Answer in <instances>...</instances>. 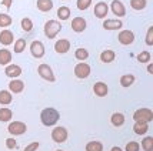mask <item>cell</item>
Returning a JSON list of instances; mask_svg holds the SVG:
<instances>
[{
    "label": "cell",
    "instance_id": "obj_1",
    "mask_svg": "<svg viewBox=\"0 0 153 151\" xmlns=\"http://www.w3.org/2000/svg\"><path fill=\"white\" fill-rule=\"evenodd\" d=\"M59 113L56 108H52V107H47L45 108L42 114H40V120H42V123L43 125H46V127H50V125H54L57 121H59Z\"/></svg>",
    "mask_w": 153,
    "mask_h": 151
},
{
    "label": "cell",
    "instance_id": "obj_2",
    "mask_svg": "<svg viewBox=\"0 0 153 151\" xmlns=\"http://www.w3.org/2000/svg\"><path fill=\"white\" fill-rule=\"evenodd\" d=\"M62 30V24H60L57 20H49L46 21V24H45V34H46V37L49 39H54L59 32Z\"/></svg>",
    "mask_w": 153,
    "mask_h": 151
},
{
    "label": "cell",
    "instance_id": "obj_3",
    "mask_svg": "<svg viewBox=\"0 0 153 151\" xmlns=\"http://www.w3.org/2000/svg\"><path fill=\"white\" fill-rule=\"evenodd\" d=\"M134 121H140V123H150L153 120V113L150 108H139L136 110L133 114Z\"/></svg>",
    "mask_w": 153,
    "mask_h": 151
},
{
    "label": "cell",
    "instance_id": "obj_4",
    "mask_svg": "<svg viewBox=\"0 0 153 151\" xmlns=\"http://www.w3.org/2000/svg\"><path fill=\"white\" fill-rule=\"evenodd\" d=\"M27 130V127L25 123H22V121H13V123H10L9 127H7V131L10 133L12 136H22V134H25Z\"/></svg>",
    "mask_w": 153,
    "mask_h": 151
},
{
    "label": "cell",
    "instance_id": "obj_5",
    "mask_svg": "<svg viewBox=\"0 0 153 151\" xmlns=\"http://www.w3.org/2000/svg\"><path fill=\"white\" fill-rule=\"evenodd\" d=\"M74 74L77 79H87L90 76V66L86 63H79L74 67Z\"/></svg>",
    "mask_w": 153,
    "mask_h": 151
},
{
    "label": "cell",
    "instance_id": "obj_6",
    "mask_svg": "<svg viewBox=\"0 0 153 151\" xmlns=\"http://www.w3.org/2000/svg\"><path fill=\"white\" fill-rule=\"evenodd\" d=\"M52 138L54 143H65L67 140V130L65 127H56L52 133Z\"/></svg>",
    "mask_w": 153,
    "mask_h": 151
},
{
    "label": "cell",
    "instance_id": "obj_7",
    "mask_svg": "<svg viewBox=\"0 0 153 151\" xmlns=\"http://www.w3.org/2000/svg\"><path fill=\"white\" fill-rule=\"evenodd\" d=\"M37 71H39V76L42 79L47 80V81H54V76H53V70L50 69V66H47V64H40L39 69H37Z\"/></svg>",
    "mask_w": 153,
    "mask_h": 151
},
{
    "label": "cell",
    "instance_id": "obj_8",
    "mask_svg": "<svg viewBox=\"0 0 153 151\" xmlns=\"http://www.w3.org/2000/svg\"><path fill=\"white\" fill-rule=\"evenodd\" d=\"M30 53L33 54V57H36V59L43 57L45 56V46H43V43L39 41V40H34L33 43L30 44Z\"/></svg>",
    "mask_w": 153,
    "mask_h": 151
},
{
    "label": "cell",
    "instance_id": "obj_9",
    "mask_svg": "<svg viewBox=\"0 0 153 151\" xmlns=\"http://www.w3.org/2000/svg\"><path fill=\"white\" fill-rule=\"evenodd\" d=\"M119 41L123 46H129L134 41V34L130 30H122L119 33Z\"/></svg>",
    "mask_w": 153,
    "mask_h": 151
},
{
    "label": "cell",
    "instance_id": "obj_10",
    "mask_svg": "<svg viewBox=\"0 0 153 151\" xmlns=\"http://www.w3.org/2000/svg\"><path fill=\"white\" fill-rule=\"evenodd\" d=\"M110 9H112V12H113L116 16H119V17H123V16L126 14L125 4H123L120 0H113V1H112V4H110Z\"/></svg>",
    "mask_w": 153,
    "mask_h": 151
},
{
    "label": "cell",
    "instance_id": "obj_11",
    "mask_svg": "<svg viewBox=\"0 0 153 151\" xmlns=\"http://www.w3.org/2000/svg\"><path fill=\"white\" fill-rule=\"evenodd\" d=\"M69 49H70V41L66 39H60L54 43V50H56V53L65 54V53L69 52Z\"/></svg>",
    "mask_w": 153,
    "mask_h": 151
},
{
    "label": "cell",
    "instance_id": "obj_12",
    "mask_svg": "<svg viewBox=\"0 0 153 151\" xmlns=\"http://www.w3.org/2000/svg\"><path fill=\"white\" fill-rule=\"evenodd\" d=\"M93 91L96 96H99V97H105L107 93H109V87H107L106 83H103V81H97V83H94L93 85Z\"/></svg>",
    "mask_w": 153,
    "mask_h": 151
},
{
    "label": "cell",
    "instance_id": "obj_13",
    "mask_svg": "<svg viewBox=\"0 0 153 151\" xmlns=\"http://www.w3.org/2000/svg\"><path fill=\"white\" fill-rule=\"evenodd\" d=\"M107 12H109V7H107V4L106 3H103V1H99V3L94 6V16L99 17V19L106 17Z\"/></svg>",
    "mask_w": 153,
    "mask_h": 151
},
{
    "label": "cell",
    "instance_id": "obj_14",
    "mask_svg": "<svg viewBox=\"0 0 153 151\" xmlns=\"http://www.w3.org/2000/svg\"><path fill=\"white\" fill-rule=\"evenodd\" d=\"M72 29H73L76 33H82L85 29H86V20L83 17H76L72 21Z\"/></svg>",
    "mask_w": 153,
    "mask_h": 151
},
{
    "label": "cell",
    "instance_id": "obj_15",
    "mask_svg": "<svg viewBox=\"0 0 153 151\" xmlns=\"http://www.w3.org/2000/svg\"><path fill=\"white\" fill-rule=\"evenodd\" d=\"M20 74H22V69L16 64H9L6 67V76L10 79H17Z\"/></svg>",
    "mask_w": 153,
    "mask_h": 151
},
{
    "label": "cell",
    "instance_id": "obj_16",
    "mask_svg": "<svg viewBox=\"0 0 153 151\" xmlns=\"http://www.w3.org/2000/svg\"><path fill=\"white\" fill-rule=\"evenodd\" d=\"M9 88H10V91L12 93H16V94H19L25 90V83L22 81V80H12L10 83H9Z\"/></svg>",
    "mask_w": 153,
    "mask_h": 151
},
{
    "label": "cell",
    "instance_id": "obj_17",
    "mask_svg": "<svg viewBox=\"0 0 153 151\" xmlns=\"http://www.w3.org/2000/svg\"><path fill=\"white\" fill-rule=\"evenodd\" d=\"M0 43L4 44V46H9L13 43V33L10 30H1L0 32Z\"/></svg>",
    "mask_w": 153,
    "mask_h": 151
},
{
    "label": "cell",
    "instance_id": "obj_18",
    "mask_svg": "<svg viewBox=\"0 0 153 151\" xmlns=\"http://www.w3.org/2000/svg\"><path fill=\"white\" fill-rule=\"evenodd\" d=\"M103 27L106 30H117L122 27V20H105Z\"/></svg>",
    "mask_w": 153,
    "mask_h": 151
},
{
    "label": "cell",
    "instance_id": "obj_19",
    "mask_svg": "<svg viewBox=\"0 0 153 151\" xmlns=\"http://www.w3.org/2000/svg\"><path fill=\"white\" fill-rule=\"evenodd\" d=\"M147 130H149V125L147 123H140V121H136L133 125V131L136 134H139V136H143V134H146Z\"/></svg>",
    "mask_w": 153,
    "mask_h": 151
},
{
    "label": "cell",
    "instance_id": "obj_20",
    "mask_svg": "<svg viewBox=\"0 0 153 151\" xmlns=\"http://www.w3.org/2000/svg\"><path fill=\"white\" fill-rule=\"evenodd\" d=\"M37 7L40 12H50L53 7V1L52 0H37Z\"/></svg>",
    "mask_w": 153,
    "mask_h": 151
},
{
    "label": "cell",
    "instance_id": "obj_21",
    "mask_svg": "<svg viewBox=\"0 0 153 151\" xmlns=\"http://www.w3.org/2000/svg\"><path fill=\"white\" fill-rule=\"evenodd\" d=\"M110 121H112V124L114 127H122L125 124V116L122 113H114L113 116L110 117Z\"/></svg>",
    "mask_w": 153,
    "mask_h": 151
},
{
    "label": "cell",
    "instance_id": "obj_22",
    "mask_svg": "<svg viewBox=\"0 0 153 151\" xmlns=\"http://www.w3.org/2000/svg\"><path fill=\"white\" fill-rule=\"evenodd\" d=\"M116 57V54H114L113 50H105V52H102L100 54V60L103 61V63H112Z\"/></svg>",
    "mask_w": 153,
    "mask_h": 151
},
{
    "label": "cell",
    "instance_id": "obj_23",
    "mask_svg": "<svg viewBox=\"0 0 153 151\" xmlns=\"http://www.w3.org/2000/svg\"><path fill=\"white\" fill-rule=\"evenodd\" d=\"M12 61V53L6 50V49H1L0 50V64H9Z\"/></svg>",
    "mask_w": 153,
    "mask_h": 151
},
{
    "label": "cell",
    "instance_id": "obj_24",
    "mask_svg": "<svg viewBox=\"0 0 153 151\" xmlns=\"http://www.w3.org/2000/svg\"><path fill=\"white\" fill-rule=\"evenodd\" d=\"M12 116H13L12 110H9V108H0V121L7 123V121L12 120Z\"/></svg>",
    "mask_w": 153,
    "mask_h": 151
},
{
    "label": "cell",
    "instance_id": "obj_25",
    "mask_svg": "<svg viewBox=\"0 0 153 151\" xmlns=\"http://www.w3.org/2000/svg\"><path fill=\"white\" fill-rule=\"evenodd\" d=\"M86 151H103V144L100 141H90L86 144Z\"/></svg>",
    "mask_w": 153,
    "mask_h": 151
},
{
    "label": "cell",
    "instance_id": "obj_26",
    "mask_svg": "<svg viewBox=\"0 0 153 151\" xmlns=\"http://www.w3.org/2000/svg\"><path fill=\"white\" fill-rule=\"evenodd\" d=\"M57 17L60 20H67L70 17V10H69V7L66 6H62L59 7V10H57Z\"/></svg>",
    "mask_w": 153,
    "mask_h": 151
},
{
    "label": "cell",
    "instance_id": "obj_27",
    "mask_svg": "<svg viewBox=\"0 0 153 151\" xmlns=\"http://www.w3.org/2000/svg\"><path fill=\"white\" fill-rule=\"evenodd\" d=\"M12 103V94L6 90H1L0 91V104H10Z\"/></svg>",
    "mask_w": 153,
    "mask_h": 151
},
{
    "label": "cell",
    "instance_id": "obj_28",
    "mask_svg": "<svg viewBox=\"0 0 153 151\" xmlns=\"http://www.w3.org/2000/svg\"><path fill=\"white\" fill-rule=\"evenodd\" d=\"M134 81V76L132 74H125V76H122V79H120V84L123 85V87H130V85L133 84Z\"/></svg>",
    "mask_w": 153,
    "mask_h": 151
},
{
    "label": "cell",
    "instance_id": "obj_29",
    "mask_svg": "<svg viewBox=\"0 0 153 151\" xmlns=\"http://www.w3.org/2000/svg\"><path fill=\"white\" fill-rule=\"evenodd\" d=\"M146 0H130V6H132L133 10H143L146 7Z\"/></svg>",
    "mask_w": 153,
    "mask_h": 151
},
{
    "label": "cell",
    "instance_id": "obj_30",
    "mask_svg": "<svg viewBox=\"0 0 153 151\" xmlns=\"http://www.w3.org/2000/svg\"><path fill=\"white\" fill-rule=\"evenodd\" d=\"M12 24V17L9 14H4V13H0V27H9Z\"/></svg>",
    "mask_w": 153,
    "mask_h": 151
},
{
    "label": "cell",
    "instance_id": "obj_31",
    "mask_svg": "<svg viewBox=\"0 0 153 151\" xmlns=\"http://www.w3.org/2000/svg\"><path fill=\"white\" fill-rule=\"evenodd\" d=\"M142 148L145 151H153V137H146L142 141Z\"/></svg>",
    "mask_w": 153,
    "mask_h": 151
},
{
    "label": "cell",
    "instance_id": "obj_32",
    "mask_svg": "<svg viewBox=\"0 0 153 151\" xmlns=\"http://www.w3.org/2000/svg\"><path fill=\"white\" fill-rule=\"evenodd\" d=\"M74 57L77 60H82V61H85V60L89 57V52H87L86 49H77L76 53H74Z\"/></svg>",
    "mask_w": 153,
    "mask_h": 151
},
{
    "label": "cell",
    "instance_id": "obj_33",
    "mask_svg": "<svg viewBox=\"0 0 153 151\" xmlns=\"http://www.w3.org/2000/svg\"><path fill=\"white\" fill-rule=\"evenodd\" d=\"M25 47H26V40L25 39L16 40V43H14V53H22L25 50Z\"/></svg>",
    "mask_w": 153,
    "mask_h": 151
},
{
    "label": "cell",
    "instance_id": "obj_34",
    "mask_svg": "<svg viewBox=\"0 0 153 151\" xmlns=\"http://www.w3.org/2000/svg\"><path fill=\"white\" fill-rule=\"evenodd\" d=\"M22 29H23L25 32H32V29H33V21L30 19H27V17H25V19L22 20Z\"/></svg>",
    "mask_w": 153,
    "mask_h": 151
},
{
    "label": "cell",
    "instance_id": "obj_35",
    "mask_svg": "<svg viewBox=\"0 0 153 151\" xmlns=\"http://www.w3.org/2000/svg\"><path fill=\"white\" fill-rule=\"evenodd\" d=\"M137 60L140 63H149L150 61V53L149 52H142L137 54Z\"/></svg>",
    "mask_w": 153,
    "mask_h": 151
},
{
    "label": "cell",
    "instance_id": "obj_36",
    "mask_svg": "<svg viewBox=\"0 0 153 151\" xmlns=\"http://www.w3.org/2000/svg\"><path fill=\"white\" fill-rule=\"evenodd\" d=\"M92 4V0H77V9L79 10H87Z\"/></svg>",
    "mask_w": 153,
    "mask_h": 151
},
{
    "label": "cell",
    "instance_id": "obj_37",
    "mask_svg": "<svg viewBox=\"0 0 153 151\" xmlns=\"http://www.w3.org/2000/svg\"><path fill=\"white\" fill-rule=\"evenodd\" d=\"M140 150V144L136 141H130L126 144V151H139Z\"/></svg>",
    "mask_w": 153,
    "mask_h": 151
},
{
    "label": "cell",
    "instance_id": "obj_38",
    "mask_svg": "<svg viewBox=\"0 0 153 151\" xmlns=\"http://www.w3.org/2000/svg\"><path fill=\"white\" fill-rule=\"evenodd\" d=\"M146 44L147 46H153V27H149V29H147Z\"/></svg>",
    "mask_w": 153,
    "mask_h": 151
},
{
    "label": "cell",
    "instance_id": "obj_39",
    "mask_svg": "<svg viewBox=\"0 0 153 151\" xmlns=\"http://www.w3.org/2000/svg\"><path fill=\"white\" fill-rule=\"evenodd\" d=\"M6 147L9 150H13V148H17V143L14 138H7L6 140Z\"/></svg>",
    "mask_w": 153,
    "mask_h": 151
},
{
    "label": "cell",
    "instance_id": "obj_40",
    "mask_svg": "<svg viewBox=\"0 0 153 151\" xmlns=\"http://www.w3.org/2000/svg\"><path fill=\"white\" fill-rule=\"evenodd\" d=\"M39 143H36V141H34V143H32V144H29L26 147V148H25V150L23 151H36L37 150V148H39Z\"/></svg>",
    "mask_w": 153,
    "mask_h": 151
},
{
    "label": "cell",
    "instance_id": "obj_41",
    "mask_svg": "<svg viewBox=\"0 0 153 151\" xmlns=\"http://www.w3.org/2000/svg\"><path fill=\"white\" fill-rule=\"evenodd\" d=\"M1 4L4 7H7V9H10L12 7V0H1Z\"/></svg>",
    "mask_w": 153,
    "mask_h": 151
},
{
    "label": "cell",
    "instance_id": "obj_42",
    "mask_svg": "<svg viewBox=\"0 0 153 151\" xmlns=\"http://www.w3.org/2000/svg\"><path fill=\"white\" fill-rule=\"evenodd\" d=\"M110 151H123V150H122L120 147H113V148H112Z\"/></svg>",
    "mask_w": 153,
    "mask_h": 151
},
{
    "label": "cell",
    "instance_id": "obj_43",
    "mask_svg": "<svg viewBox=\"0 0 153 151\" xmlns=\"http://www.w3.org/2000/svg\"><path fill=\"white\" fill-rule=\"evenodd\" d=\"M56 151H63V150H56Z\"/></svg>",
    "mask_w": 153,
    "mask_h": 151
}]
</instances>
